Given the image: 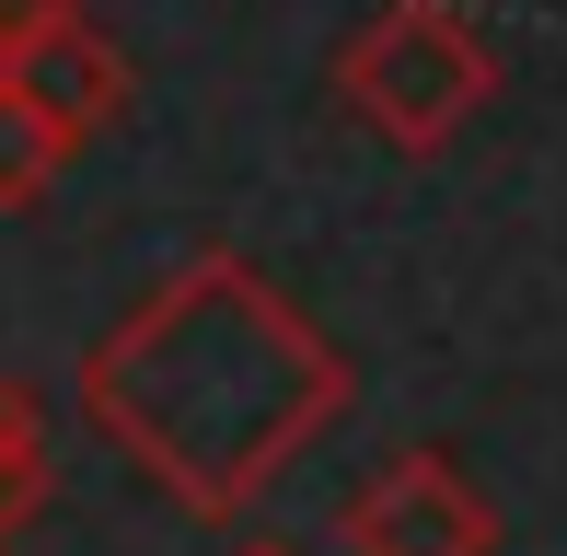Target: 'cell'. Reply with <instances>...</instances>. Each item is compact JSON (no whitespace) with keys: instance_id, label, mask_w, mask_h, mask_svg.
I'll return each instance as SVG.
<instances>
[{"instance_id":"obj_1","label":"cell","mask_w":567,"mask_h":556,"mask_svg":"<svg viewBox=\"0 0 567 556\" xmlns=\"http://www.w3.org/2000/svg\"><path fill=\"white\" fill-rule=\"evenodd\" d=\"M359 406L348 348L255 256H186L82 348V418L186 522H244Z\"/></svg>"},{"instance_id":"obj_2","label":"cell","mask_w":567,"mask_h":556,"mask_svg":"<svg viewBox=\"0 0 567 556\" xmlns=\"http://www.w3.org/2000/svg\"><path fill=\"white\" fill-rule=\"evenodd\" d=\"M337 105L382 151L441 163V151L498 105V47L475 35L463 0H382V12L337 47Z\"/></svg>"},{"instance_id":"obj_3","label":"cell","mask_w":567,"mask_h":556,"mask_svg":"<svg viewBox=\"0 0 567 556\" xmlns=\"http://www.w3.org/2000/svg\"><path fill=\"white\" fill-rule=\"evenodd\" d=\"M337 534H348V556H498V498L452 452H394L348 498Z\"/></svg>"},{"instance_id":"obj_4","label":"cell","mask_w":567,"mask_h":556,"mask_svg":"<svg viewBox=\"0 0 567 556\" xmlns=\"http://www.w3.org/2000/svg\"><path fill=\"white\" fill-rule=\"evenodd\" d=\"M0 93H23L47 128L82 151V140H105L127 116V47L93 12H47V23H23V35L0 47Z\"/></svg>"},{"instance_id":"obj_5","label":"cell","mask_w":567,"mask_h":556,"mask_svg":"<svg viewBox=\"0 0 567 556\" xmlns=\"http://www.w3.org/2000/svg\"><path fill=\"white\" fill-rule=\"evenodd\" d=\"M47 511V406L23 371H0V522Z\"/></svg>"},{"instance_id":"obj_6","label":"cell","mask_w":567,"mask_h":556,"mask_svg":"<svg viewBox=\"0 0 567 556\" xmlns=\"http://www.w3.org/2000/svg\"><path fill=\"white\" fill-rule=\"evenodd\" d=\"M59 174H70V140L47 128L23 93H0V220H12V209H47Z\"/></svg>"},{"instance_id":"obj_7","label":"cell","mask_w":567,"mask_h":556,"mask_svg":"<svg viewBox=\"0 0 567 556\" xmlns=\"http://www.w3.org/2000/svg\"><path fill=\"white\" fill-rule=\"evenodd\" d=\"M231 556H301V545H278V534H255V545H231Z\"/></svg>"},{"instance_id":"obj_8","label":"cell","mask_w":567,"mask_h":556,"mask_svg":"<svg viewBox=\"0 0 567 556\" xmlns=\"http://www.w3.org/2000/svg\"><path fill=\"white\" fill-rule=\"evenodd\" d=\"M0 545H12V522H0Z\"/></svg>"}]
</instances>
